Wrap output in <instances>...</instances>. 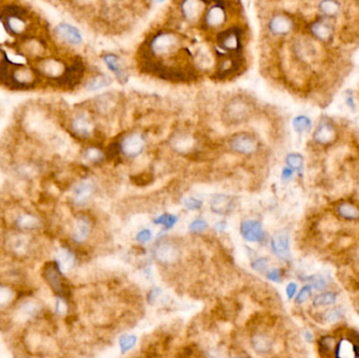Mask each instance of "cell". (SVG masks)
Listing matches in <instances>:
<instances>
[{
    "label": "cell",
    "mask_w": 359,
    "mask_h": 358,
    "mask_svg": "<svg viewBox=\"0 0 359 358\" xmlns=\"http://www.w3.org/2000/svg\"><path fill=\"white\" fill-rule=\"evenodd\" d=\"M113 1H119V0H113Z\"/></svg>",
    "instance_id": "cell-52"
},
{
    "label": "cell",
    "mask_w": 359,
    "mask_h": 358,
    "mask_svg": "<svg viewBox=\"0 0 359 358\" xmlns=\"http://www.w3.org/2000/svg\"><path fill=\"white\" fill-rule=\"evenodd\" d=\"M338 215L344 220L356 221L359 220V208L351 203H342L337 207Z\"/></svg>",
    "instance_id": "cell-24"
},
{
    "label": "cell",
    "mask_w": 359,
    "mask_h": 358,
    "mask_svg": "<svg viewBox=\"0 0 359 358\" xmlns=\"http://www.w3.org/2000/svg\"><path fill=\"white\" fill-rule=\"evenodd\" d=\"M316 9L319 16L335 19L341 16L343 12V3L342 0H318Z\"/></svg>",
    "instance_id": "cell-13"
},
{
    "label": "cell",
    "mask_w": 359,
    "mask_h": 358,
    "mask_svg": "<svg viewBox=\"0 0 359 358\" xmlns=\"http://www.w3.org/2000/svg\"><path fill=\"white\" fill-rule=\"evenodd\" d=\"M306 337H307V340H308L309 341H311V340H312V335H311L309 332H307V333H306Z\"/></svg>",
    "instance_id": "cell-50"
},
{
    "label": "cell",
    "mask_w": 359,
    "mask_h": 358,
    "mask_svg": "<svg viewBox=\"0 0 359 358\" xmlns=\"http://www.w3.org/2000/svg\"><path fill=\"white\" fill-rule=\"evenodd\" d=\"M180 10L187 21L194 22L205 14V0H182Z\"/></svg>",
    "instance_id": "cell-8"
},
{
    "label": "cell",
    "mask_w": 359,
    "mask_h": 358,
    "mask_svg": "<svg viewBox=\"0 0 359 358\" xmlns=\"http://www.w3.org/2000/svg\"><path fill=\"white\" fill-rule=\"evenodd\" d=\"M292 176H293V170L291 168H285L283 170V175H282L283 180H285V181L289 180V179L292 178Z\"/></svg>",
    "instance_id": "cell-49"
},
{
    "label": "cell",
    "mask_w": 359,
    "mask_h": 358,
    "mask_svg": "<svg viewBox=\"0 0 359 358\" xmlns=\"http://www.w3.org/2000/svg\"><path fill=\"white\" fill-rule=\"evenodd\" d=\"M41 311L40 304L36 301H25L19 306V312L24 317L33 318L36 317Z\"/></svg>",
    "instance_id": "cell-25"
},
{
    "label": "cell",
    "mask_w": 359,
    "mask_h": 358,
    "mask_svg": "<svg viewBox=\"0 0 359 358\" xmlns=\"http://www.w3.org/2000/svg\"><path fill=\"white\" fill-rule=\"evenodd\" d=\"M271 246L277 256L282 258H288L290 255V241L289 235L286 232H277L272 237Z\"/></svg>",
    "instance_id": "cell-17"
},
{
    "label": "cell",
    "mask_w": 359,
    "mask_h": 358,
    "mask_svg": "<svg viewBox=\"0 0 359 358\" xmlns=\"http://www.w3.org/2000/svg\"><path fill=\"white\" fill-rule=\"evenodd\" d=\"M206 228H207V223L203 220L193 221L190 226H189V229H190L191 232H194V233H201V232H203Z\"/></svg>",
    "instance_id": "cell-39"
},
{
    "label": "cell",
    "mask_w": 359,
    "mask_h": 358,
    "mask_svg": "<svg viewBox=\"0 0 359 358\" xmlns=\"http://www.w3.org/2000/svg\"><path fill=\"white\" fill-rule=\"evenodd\" d=\"M342 315V312L339 309H333V310H330L328 311L327 313H325V322H335L337 321L338 318H341Z\"/></svg>",
    "instance_id": "cell-40"
},
{
    "label": "cell",
    "mask_w": 359,
    "mask_h": 358,
    "mask_svg": "<svg viewBox=\"0 0 359 358\" xmlns=\"http://www.w3.org/2000/svg\"><path fill=\"white\" fill-rule=\"evenodd\" d=\"M90 228V222L86 216L78 217L73 231L74 241L77 243H83L88 237Z\"/></svg>",
    "instance_id": "cell-20"
},
{
    "label": "cell",
    "mask_w": 359,
    "mask_h": 358,
    "mask_svg": "<svg viewBox=\"0 0 359 358\" xmlns=\"http://www.w3.org/2000/svg\"><path fill=\"white\" fill-rule=\"evenodd\" d=\"M150 238H152V232H150V230L148 229L142 230L139 232L138 234H137V240H138V242L140 243H146L150 241Z\"/></svg>",
    "instance_id": "cell-43"
},
{
    "label": "cell",
    "mask_w": 359,
    "mask_h": 358,
    "mask_svg": "<svg viewBox=\"0 0 359 358\" xmlns=\"http://www.w3.org/2000/svg\"><path fill=\"white\" fill-rule=\"evenodd\" d=\"M240 232L243 236L249 242H258L264 238V230L260 223L248 220L241 223Z\"/></svg>",
    "instance_id": "cell-15"
},
{
    "label": "cell",
    "mask_w": 359,
    "mask_h": 358,
    "mask_svg": "<svg viewBox=\"0 0 359 358\" xmlns=\"http://www.w3.org/2000/svg\"><path fill=\"white\" fill-rule=\"evenodd\" d=\"M55 310H56V313L59 315H64L65 313H67L68 306H67V304H65L63 298H60V297L57 298Z\"/></svg>",
    "instance_id": "cell-42"
},
{
    "label": "cell",
    "mask_w": 359,
    "mask_h": 358,
    "mask_svg": "<svg viewBox=\"0 0 359 358\" xmlns=\"http://www.w3.org/2000/svg\"><path fill=\"white\" fill-rule=\"evenodd\" d=\"M55 34L61 41L73 46L80 45L83 41L80 31L76 26L67 22L58 24L55 29Z\"/></svg>",
    "instance_id": "cell-9"
},
{
    "label": "cell",
    "mask_w": 359,
    "mask_h": 358,
    "mask_svg": "<svg viewBox=\"0 0 359 358\" xmlns=\"http://www.w3.org/2000/svg\"><path fill=\"white\" fill-rule=\"evenodd\" d=\"M137 341V337L134 335H125L121 337L120 340V347L123 352H126L129 349H132Z\"/></svg>",
    "instance_id": "cell-35"
},
{
    "label": "cell",
    "mask_w": 359,
    "mask_h": 358,
    "mask_svg": "<svg viewBox=\"0 0 359 358\" xmlns=\"http://www.w3.org/2000/svg\"><path fill=\"white\" fill-rule=\"evenodd\" d=\"M311 37L319 43L331 44L335 39V24L332 19L318 16L315 20L307 24Z\"/></svg>",
    "instance_id": "cell-4"
},
{
    "label": "cell",
    "mask_w": 359,
    "mask_h": 358,
    "mask_svg": "<svg viewBox=\"0 0 359 358\" xmlns=\"http://www.w3.org/2000/svg\"><path fill=\"white\" fill-rule=\"evenodd\" d=\"M336 302V294L332 292L323 293L315 297V300L313 301V306L318 308V307H325V306H330Z\"/></svg>",
    "instance_id": "cell-31"
},
{
    "label": "cell",
    "mask_w": 359,
    "mask_h": 358,
    "mask_svg": "<svg viewBox=\"0 0 359 358\" xmlns=\"http://www.w3.org/2000/svg\"><path fill=\"white\" fill-rule=\"evenodd\" d=\"M84 156H85V159L90 163H99L103 159L102 151L96 147L87 148Z\"/></svg>",
    "instance_id": "cell-34"
},
{
    "label": "cell",
    "mask_w": 359,
    "mask_h": 358,
    "mask_svg": "<svg viewBox=\"0 0 359 358\" xmlns=\"http://www.w3.org/2000/svg\"><path fill=\"white\" fill-rule=\"evenodd\" d=\"M220 48L225 52H239L241 48L240 35L239 29H228L220 33L218 36Z\"/></svg>",
    "instance_id": "cell-12"
},
{
    "label": "cell",
    "mask_w": 359,
    "mask_h": 358,
    "mask_svg": "<svg viewBox=\"0 0 359 358\" xmlns=\"http://www.w3.org/2000/svg\"><path fill=\"white\" fill-rule=\"evenodd\" d=\"M112 82H113L112 79L106 75H103V74L97 75L91 78L90 80L87 82L86 90L89 91L100 90L104 88H106V86H109L110 84H112Z\"/></svg>",
    "instance_id": "cell-27"
},
{
    "label": "cell",
    "mask_w": 359,
    "mask_h": 358,
    "mask_svg": "<svg viewBox=\"0 0 359 358\" xmlns=\"http://www.w3.org/2000/svg\"><path fill=\"white\" fill-rule=\"evenodd\" d=\"M252 347L258 353H267L271 350L272 341L267 335L256 334L252 338Z\"/></svg>",
    "instance_id": "cell-26"
},
{
    "label": "cell",
    "mask_w": 359,
    "mask_h": 358,
    "mask_svg": "<svg viewBox=\"0 0 359 358\" xmlns=\"http://www.w3.org/2000/svg\"><path fill=\"white\" fill-rule=\"evenodd\" d=\"M102 59L104 63L106 64L108 70L113 72L121 84L127 83L129 75L127 72L125 64H124L122 59L118 55L107 53V54H104L102 56Z\"/></svg>",
    "instance_id": "cell-10"
},
{
    "label": "cell",
    "mask_w": 359,
    "mask_h": 358,
    "mask_svg": "<svg viewBox=\"0 0 359 358\" xmlns=\"http://www.w3.org/2000/svg\"><path fill=\"white\" fill-rule=\"evenodd\" d=\"M181 40L178 34L169 31L156 33L149 39L147 43V52L155 58H171L175 52L180 51Z\"/></svg>",
    "instance_id": "cell-1"
},
{
    "label": "cell",
    "mask_w": 359,
    "mask_h": 358,
    "mask_svg": "<svg viewBox=\"0 0 359 358\" xmlns=\"http://www.w3.org/2000/svg\"><path fill=\"white\" fill-rule=\"evenodd\" d=\"M184 205H185V207L189 210H197L201 208L202 203L199 200H195V198L189 197L184 201Z\"/></svg>",
    "instance_id": "cell-41"
},
{
    "label": "cell",
    "mask_w": 359,
    "mask_h": 358,
    "mask_svg": "<svg viewBox=\"0 0 359 358\" xmlns=\"http://www.w3.org/2000/svg\"><path fill=\"white\" fill-rule=\"evenodd\" d=\"M203 18L208 28H219L227 20V12L223 5L215 4L205 12Z\"/></svg>",
    "instance_id": "cell-14"
},
{
    "label": "cell",
    "mask_w": 359,
    "mask_h": 358,
    "mask_svg": "<svg viewBox=\"0 0 359 358\" xmlns=\"http://www.w3.org/2000/svg\"><path fill=\"white\" fill-rule=\"evenodd\" d=\"M190 143H191V139L186 135H180L173 140L174 146L180 149L188 148L189 146H190Z\"/></svg>",
    "instance_id": "cell-36"
},
{
    "label": "cell",
    "mask_w": 359,
    "mask_h": 358,
    "mask_svg": "<svg viewBox=\"0 0 359 358\" xmlns=\"http://www.w3.org/2000/svg\"><path fill=\"white\" fill-rule=\"evenodd\" d=\"M230 148L239 154L250 155L253 154L257 148V141L251 134L248 132H239L231 137L229 141Z\"/></svg>",
    "instance_id": "cell-5"
},
{
    "label": "cell",
    "mask_w": 359,
    "mask_h": 358,
    "mask_svg": "<svg viewBox=\"0 0 359 358\" xmlns=\"http://www.w3.org/2000/svg\"><path fill=\"white\" fill-rule=\"evenodd\" d=\"M11 247L13 250H15V252L20 253L27 249L28 247V241L23 235H17L13 238L11 242Z\"/></svg>",
    "instance_id": "cell-32"
},
{
    "label": "cell",
    "mask_w": 359,
    "mask_h": 358,
    "mask_svg": "<svg viewBox=\"0 0 359 358\" xmlns=\"http://www.w3.org/2000/svg\"><path fill=\"white\" fill-rule=\"evenodd\" d=\"M15 298V292L5 285H0V309L8 308Z\"/></svg>",
    "instance_id": "cell-29"
},
{
    "label": "cell",
    "mask_w": 359,
    "mask_h": 358,
    "mask_svg": "<svg viewBox=\"0 0 359 358\" xmlns=\"http://www.w3.org/2000/svg\"><path fill=\"white\" fill-rule=\"evenodd\" d=\"M94 191V186L89 181H82L74 187V202L77 205H83L87 202Z\"/></svg>",
    "instance_id": "cell-19"
},
{
    "label": "cell",
    "mask_w": 359,
    "mask_h": 358,
    "mask_svg": "<svg viewBox=\"0 0 359 358\" xmlns=\"http://www.w3.org/2000/svg\"><path fill=\"white\" fill-rule=\"evenodd\" d=\"M252 105L245 97H233L223 109V119L228 124H240L251 116Z\"/></svg>",
    "instance_id": "cell-2"
},
{
    "label": "cell",
    "mask_w": 359,
    "mask_h": 358,
    "mask_svg": "<svg viewBox=\"0 0 359 358\" xmlns=\"http://www.w3.org/2000/svg\"><path fill=\"white\" fill-rule=\"evenodd\" d=\"M70 127L78 137L81 138H88L91 135V132H93L94 128L93 123L89 120V118L84 114L77 115L73 119V121H71Z\"/></svg>",
    "instance_id": "cell-16"
},
{
    "label": "cell",
    "mask_w": 359,
    "mask_h": 358,
    "mask_svg": "<svg viewBox=\"0 0 359 358\" xmlns=\"http://www.w3.org/2000/svg\"><path fill=\"white\" fill-rule=\"evenodd\" d=\"M312 294V286H305L302 290L299 291V293L296 297V303L303 304L305 303Z\"/></svg>",
    "instance_id": "cell-38"
},
{
    "label": "cell",
    "mask_w": 359,
    "mask_h": 358,
    "mask_svg": "<svg viewBox=\"0 0 359 358\" xmlns=\"http://www.w3.org/2000/svg\"><path fill=\"white\" fill-rule=\"evenodd\" d=\"M337 138V131L330 119H322L313 135L314 141L319 145H330L334 143Z\"/></svg>",
    "instance_id": "cell-7"
},
{
    "label": "cell",
    "mask_w": 359,
    "mask_h": 358,
    "mask_svg": "<svg viewBox=\"0 0 359 358\" xmlns=\"http://www.w3.org/2000/svg\"><path fill=\"white\" fill-rule=\"evenodd\" d=\"M15 225L18 229L22 231H33L41 226L40 218L35 215L24 212V214L18 215L15 218Z\"/></svg>",
    "instance_id": "cell-18"
},
{
    "label": "cell",
    "mask_w": 359,
    "mask_h": 358,
    "mask_svg": "<svg viewBox=\"0 0 359 358\" xmlns=\"http://www.w3.org/2000/svg\"><path fill=\"white\" fill-rule=\"evenodd\" d=\"M145 140L142 135L134 132L123 139L120 144V149L125 156L134 158L139 156L144 149Z\"/></svg>",
    "instance_id": "cell-11"
},
{
    "label": "cell",
    "mask_w": 359,
    "mask_h": 358,
    "mask_svg": "<svg viewBox=\"0 0 359 358\" xmlns=\"http://www.w3.org/2000/svg\"><path fill=\"white\" fill-rule=\"evenodd\" d=\"M345 103H347V105L349 106V107L355 111L356 109V104L354 102V97H353V92H352L351 90H347V92H345Z\"/></svg>",
    "instance_id": "cell-44"
},
{
    "label": "cell",
    "mask_w": 359,
    "mask_h": 358,
    "mask_svg": "<svg viewBox=\"0 0 359 358\" xmlns=\"http://www.w3.org/2000/svg\"><path fill=\"white\" fill-rule=\"evenodd\" d=\"M179 250L171 244H161L155 250V256L161 263L169 264L178 260Z\"/></svg>",
    "instance_id": "cell-21"
},
{
    "label": "cell",
    "mask_w": 359,
    "mask_h": 358,
    "mask_svg": "<svg viewBox=\"0 0 359 358\" xmlns=\"http://www.w3.org/2000/svg\"><path fill=\"white\" fill-rule=\"evenodd\" d=\"M325 286H327V283H325V281L322 277H318L316 281L313 282L312 285V287H314L316 290H323L325 288Z\"/></svg>",
    "instance_id": "cell-47"
},
{
    "label": "cell",
    "mask_w": 359,
    "mask_h": 358,
    "mask_svg": "<svg viewBox=\"0 0 359 358\" xmlns=\"http://www.w3.org/2000/svg\"><path fill=\"white\" fill-rule=\"evenodd\" d=\"M155 1H156V2H158V3H162V2H164V1H165V0H155Z\"/></svg>",
    "instance_id": "cell-51"
},
{
    "label": "cell",
    "mask_w": 359,
    "mask_h": 358,
    "mask_svg": "<svg viewBox=\"0 0 359 358\" xmlns=\"http://www.w3.org/2000/svg\"><path fill=\"white\" fill-rule=\"evenodd\" d=\"M177 221H178L177 216L171 215H161L160 217L156 218V220H155V223L162 224V225H165V226H166L167 228H171V227H172V226H173V225H174L175 223H177Z\"/></svg>",
    "instance_id": "cell-37"
},
{
    "label": "cell",
    "mask_w": 359,
    "mask_h": 358,
    "mask_svg": "<svg viewBox=\"0 0 359 358\" xmlns=\"http://www.w3.org/2000/svg\"><path fill=\"white\" fill-rule=\"evenodd\" d=\"M316 42L312 37L307 36L295 39L294 43L292 44V53L300 64L307 65L317 60L319 50Z\"/></svg>",
    "instance_id": "cell-3"
},
{
    "label": "cell",
    "mask_w": 359,
    "mask_h": 358,
    "mask_svg": "<svg viewBox=\"0 0 359 358\" xmlns=\"http://www.w3.org/2000/svg\"><path fill=\"white\" fill-rule=\"evenodd\" d=\"M335 340L331 336H325L321 338L318 341V350H319V355L325 357V356H332L334 354L333 350H335ZM335 355V354H334Z\"/></svg>",
    "instance_id": "cell-28"
},
{
    "label": "cell",
    "mask_w": 359,
    "mask_h": 358,
    "mask_svg": "<svg viewBox=\"0 0 359 358\" xmlns=\"http://www.w3.org/2000/svg\"><path fill=\"white\" fill-rule=\"evenodd\" d=\"M231 200L225 195H215L211 201V210L218 215H224L230 210Z\"/></svg>",
    "instance_id": "cell-23"
},
{
    "label": "cell",
    "mask_w": 359,
    "mask_h": 358,
    "mask_svg": "<svg viewBox=\"0 0 359 358\" xmlns=\"http://www.w3.org/2000/svg\"><path fill=\"white\" fill-rule=\"evenodd\" d=\"M267 267H268V264H267V261L265 258H259V260H257L253 264V268L259 271V272H264Z\"/></svg>",
    "instance_id": "cell-45"
},
{
    "label": "cell",
    "mask_w": 359,
    "mask_h": 358,
    "mask_svg": "<svg viewBox=\"0 0 359 358\" xmlns=\"http://www.w3.org/2000/svg\"><path fill=\"white\" fill-rule=\"evenodd\" d=\"M75 264V256L67 248H61L58 250L56 255V265L59 268L61 272H67V271L73 268Z\"/></svg>",
    "instance_id": "cell-22"
},
{
    "label": "cell",
    "mask_w": 359,
    "mask_h": 358,
    "mask_svg": "<svg viewBox=\"0 0 359 358\" xmlns=\"http://www.w3.org/2000/svg\"><path fill=\"white\" fill-rule=\"evenodd\" d=\"M294 26V19L286 14H276L270 18L268 22V31L273 36H286L290 34Z\"/></svg>",
    "instance_id": "cell-6"
},
{
    "label": "cell",
    "mask_w": 359,
    "mask_h": 358,
    "mask_svg": "<svg viewBox=\"0 0 359 358\" xmlns=\"http://www.w3.org/2000/svg\"><path fill=\"white\" fill-rule=\"evenodd\" d=\"M268 278L272 282H279L280 280V271L278 269H273L271 272L268 273Z\"/></svg>",
    "instance_id": "cell-48"
},
{
    "label": "cell",
    "mask_w": 359,
    "mask_h": 358,
    "mask_svg": "<svg viewBox=\"0 0 359 358\" xmlns=\"http://www.w3.org/2000/svg\"><path fill=\"white\" fill-rule=\"evenodd\" d=\"M287 295H288L289 298H293V296L295 295L296 291H297V285L295 283H290L288 286H287Z\"/></svg>",
    "instance_id": "cell-46"
},
{
    "label": "cell",
    "mask_w": 359,
    "mask_h": 358,
    "mask_svg": "<svg viewBox=\"0 0 359 358\" xmlns=\"http://www.w3.org/2000/svg\"><path fill=\"white\" fill-rule=\"evenodd\" d=\"M293 128L298 134H303V132L309 131L312 127V122L310 120V118H308L307 116H297L294 119H293Z\"/></svg>",
    "instance_id": "cell-30"
},
{
    "label": "cell",
    "mask_w": 359,
    "mask_h": 358,
    "mask_svg": "<svg viewBox=\"0 0 359 358\" xmlns=\"http://www.w3.org/2000/svg\"><path fill=\"white\" fill-rule=\"evenodd\" d=\"M303 157L299 154H290L286 158V163L291 169L299 170L303 166Z\"/></svg>",
    "instance_id": "cell-33"
}]
</instances>
